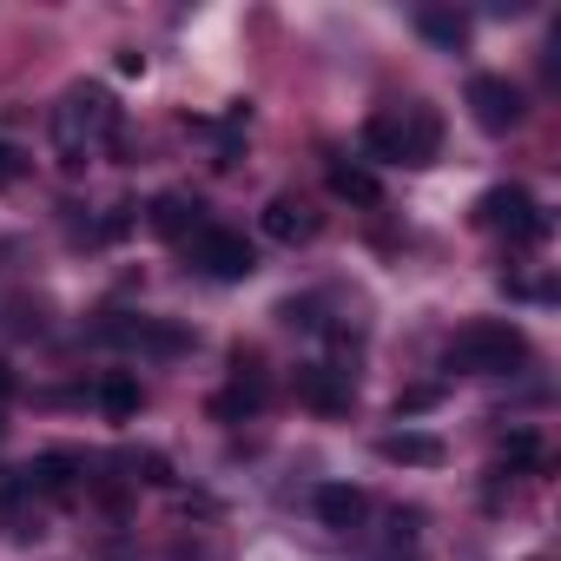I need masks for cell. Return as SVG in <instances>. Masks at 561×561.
Wrapping results in <instances>:
<instances>
[{
  "instance_id": "8992f818",
  "label": "cell",
  "mask_w": 561,
  "mask_h": 561,
  "mask_svg": "<svg viewBox=\"0 0 561 561\" xmlns=\"http://www.w3.org/2000/svg\"><path fill=\"white\" fill-rule=\"evenodd\" d=\"M469 113H476L482 133H515L528 106H522V87H515V80H502V73H476V80H469Z\"/></svg>"
},
{
  "instance_id": "4fadbf2b",
  "label": "cell",
  "mask_w": 561,
  "mask_h": 561,
  "mask_svg": "<svg viewBox=\"0 0 561 561\" xmlns=\"http://www.w3.org/2000/svg\"><path fill=\"white\" fill-rule=\"evenodd\" d=\"M324 185H331L337 198H351V205H383L377 172H370V165H357V159H331V165H324Z\"/></svg>"
},
{
  "instance_id": "5bb4252c",
  "label": "cell",
  "mask_w": 561,
  "mask_h": 561,
  "mask_svg": "<svg viewBox=\"0 0 561 561\" xmlns=\"http://www.w3.org/2000/svg\"><path fill=\"white\" fill-rule=\"evenodd\" d=\"M377 456H383V462H403V469H436V462H443V443L423 436V430H390V436L377 443Z\"/></svg>"
},
{
  "instance_id": "9c48e42d",
  "label": "cell",
  "mask_w": 561,
  "mask_h": 561,
  "mask_svg": "<svg viewBox=\"0 0 561 561\" xmlns=\"http://www.w3.org/2000/svg\"><path fill=\"white\" fill-rule=\"evenodd\" d=\"M27 482H34V495L73 502V495L87 489V456H80V449H47V456L27 462Z\"/></svg>"
},
{
  "instance_id": "7a4b0ae2",
  "label": "cell",
  "mask_w": 561,
  "mask_h": 561,
  "mask_svg": "<svg viewBox=\"0 0 561 561\" xmlns=\"http://www.w3.org/2000/svg\"><path fill=\"white\" fill-rule=\"evenodd\" d=\"M119 106H113V93L106 87H73L67 93V106H60V165H87V152L93 146H113L119 152Z\"/></svg>"
},
{
  "instance_id": "9a60e30c",
  "label": "cell",
  "mask_w": 561,
  "mask_h": 561,
  "mask_svg": "<svg viewBox=\"0 0 561 561\" xmlns=\"http://www.w3.org/2000/svg\"><path fill=\"white\" fill-rule=\"evenodd\" d=\"M416 34H423V41H436L443 54H456V47L469 41V21H462V14H449V8H423V14H416Z\"/></svg>"
},
{
  "instance_id": "30bf717a",
  "label": "cell",
  "mask_w": 561,
  "mask_h": 561,
  "mask_svg": "<svg viewBox=\"0 0 561 561\" xmlns=\"http://www.w3.org/2000/svg\"><path fill=\"white\" fill-rule=\"evenodd\" d=\"M324 231V218L298 198V192H277L271 205H264V238H277V244H311Z\"/></svg>"
},
{
  "instance_id": "7c38bea8",
  "label": "cell",
  "mask_w": 561,
  "mask_h": 561,
  "mask_svg": "<svg viewBox=\"0 0 561 561\" xmlns=\"http://www.w3.org/2000/svg\"><path fill=\"white\" fill-rule=\"evenodd\" d=\"M146 225H152L159 238H198V231H205V205L185 198V192H159V198L146 205Z\"/></svg>"
},
{
  "instance_id": "277c9868",
  "label": "cell",
  "mask_w": 561,
  "mask_h": 561,
  "mask_svg": "<svg viewBox=\"0 0 561 561\" xmlns=\"http://www.w3.org/2000/svg\"><path fill=\"white\" fill-rule=\"evenodd\" d=\"M192 264L211 277V285H244V277L257 271V244L244 231H225V225H205L192 238Z\"/></svg>"
},
{
  "instance_id": "6da1fadb",
  "label": "cell",
  "mask_w": 561,
  "mask_h": 561,
  "mask_svg": "<svg viewBox=\"0 0 561 561\" xmlns=\"http://www.w3.org/2000/svg\"><path fill=\"white\" fill-rule=\"evenodd\" d=\"M364 152L383 159V165H436V152H443V119H436V106L410 100V106L370 113V119H364Z\"/></svg>"
},
{
  "instance_id": "7402d4cb",
  "label": "cell",
  "mask_w": 561,
  "mask_h": 561,
  "mask_svg": "<svg viewBox=\"0 0 561 561\" xmlns=\"http://www.w3.org/2000/svg\"><path fill=\"white\" fill-rule=\"evenodd\" d=\"M535 561H548V554H535Z\"/></svg>"
},
{
  "instance_id": "d6986e66",
  "label": "cell",
  "mask_w": 561,
  "mask_h": 561,
  "mask_svg": "<svg viewBox=\"0 0 561 561\" xmlns=\"http://www.w3.org/2000/svg\"><path fill=\"white\" fill-rule=\"evenodd\" d=\"M21 179H27V152H21L14 139H0V192L21 185Z\"/></svg>"
},
{
  "instance_id": "3957f363",
  "label": "cell",
  "mask_w": 561,
  "mask_h": 561,
  "mask_svg": "<svg viewBox=\"0 0 561 561\" xmlns=\"http://www.w3.org/2000/svg\"><path fill=\"white\" fill-rule=\"evenodd\" d=\"M515 364H528V337H522L515 324H502V318H482V324H469V331L449 344V370L502 377V370H515Z\"/></svg>"
},
{
  "instance_id": "ac0fdd59",
  "label": "cell",
  "mask_w": 561,
  "mask_h": 561,
  "mask_svg": "<svg viewBox=\"0 0 561 561\" xmlns=\"http://www.w3.org/2000/svg\"><path fill=\"white\" fill-rule=\"evenodd\" d=\"M502 462L535 469V462H541V436H535V430H508V436H502Z\"/></svg>"
},
{
  "instance_id": "ffe728a7",
  "label": "cell",
  "mask_w": 561,
  "mask_h": 561,
  "mask_svg": "<svg viewBox=\"0 0 561 561\" xmlns=\"http://www.w3.org/2000/svg\"><path fill=\"white\" fill-rule=\"evenodd\" d=\"M430 403H436L430 383H423V390H403V397H397V416H416V410H430Z\"/></svg>"
},
{
  "instance_id": "2e32d148",
  "label": "cell",
  "mask_w": 561,
  "mask_h": 561,
  "mask_svg": "<svg viewBox=\"0 0 561 561\" xmlns=\"http://www.w3.org/2000/svg\"><path fill=\"white\" fill-rule=\"evenodd\" d=\"M139 403H146V390H139V377H126V370H113V377L100 383V410H106V416H119V423H126V416H139Z\"/></svg>"
},
{
  "instance_id": "5b68a950",
  "label": "cell",
  "mask_w": 561,
  "mask_h": 561,
  "mask_svg": "<svg viewBox=\"0 0 561 561\" xmlns=\"http://www.w3.org/2000/svg\"><path fill=\"white\" fill-rule=\"evenodd\" d=\"M476 218H482L489 231H508V244H541V238H548V211H541L522 185H495V192H482Z\"/></svg>"
},
{
  "instance_id": "44dd1931",
  "label": "cell",
  "mask_w": 561,
  "mask_h": 561,
  "mask_svg": "<svg viewBox=\"0 0 561 561\" xmlns=\"http://www.w3.org/2000/svg\"><path fill=\"white\" fill-rule=\"evenodd\" d=\"M8 397H14V370H8V364H0V403H8Z\"/></svg>"
},
{
  "instance_id": "8fae6325",
  "label": "cell",
  "mask_w": 561,
  "mask_h": 561,
  "mask_svg": "<svg viewBox=\"0 0 561 561\" xmlns=\"http://www.w3.org/2000/svg\"><path fill=\"white\" fill-rule=\"evenodd\" d=\"M318 522L337 528V535H357V528L370 522V495H364L357 482H324V489H318Z\"/></svg>"
},
{
  "instance_id": "ba28073f",
  "label": "cell",
  "mask_w": 561,
  "mask_h": 561,
  "mask_svg": "<svg viewBox=\"0 0 561 561\" xmlns=\"http://www.w3.org/2000/svg\"><path fill=\"white\" fill-rule=\"evenodd\" d=\"M298 403H311L318 416H344V410L357 403V383H351V370H337V364H305V370H298Z\"/></svg>"
},
{
  "instance_id": "52a82bcc",
  "label": "cell",
  "mask_w": 561,
  "mask_h": 561,
  "mask_svg": "<svg viewBox=\"0 0 561 561\" xmlns=\"http://www.w3.org/2000/svg\"><path fill=\"white\" fill-rule=\"evenodd\" d=\"M264 403H271V383L257 377V357L231 351V383L211 397V416H218V423H244V416H257Z\"/></svg>"
},
{
  "instance_id": "e0dca14e",
  "label": "cell",
  "mask_w": 561,
  "mask_h": 561,
  "mask_svg": "<svg viewBox=\"0 0 561 561\" xmlns=\"http://www.w3.org/2000/svg\"><path fill=\"white\" fill-rule=\"evenodd\" d=\"M119 469L133 482H146V489H172V462L159 449H119Z\"/></svg>"
}]
</instances>
